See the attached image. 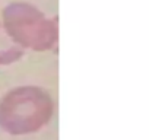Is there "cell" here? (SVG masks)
<instances>
[{"label":"cell","mask_w":149,"mask_h":140,"mask_svg":"<svg viewBox=\"0 0 149 140\" xmlns=\"http://www.w3.org/2000/svg\"><path fill=\"white\" fill-rule=\"evenodd\" d=\"M53 114L50 95L35 86L10 91L0 101V127L10 134H28L40 130Z\"/></svg>","instance_id":"1"},{"label":"cell","mask_w":149,"mask_h":140,"mask_svg":"<svg viewBox=\"0 0 149 140\" xmlns=\"http://www.w3.org/2000/svg\"><path fill=\"white\" fill-rule=\"evenodd\" d=\"M3 26L22 48L44 51L57 41V26L29 3H12L3 10Z\"/></svg>","instance_id":"2"},{"label":"cell","mask_w":149,"mask_h":140,"mask_svg":"<svg viewBox=\"0 0 149 140\" xmlns=\"http://www.w3.org/2000/svg\"><path fill=\"white\" fill-rule=\"evenodd\" d=\"M22 54V47L12 40L3 25H0V64H10L18 61Z\"/></svg>","instance_id":"3"}]
</instances>
